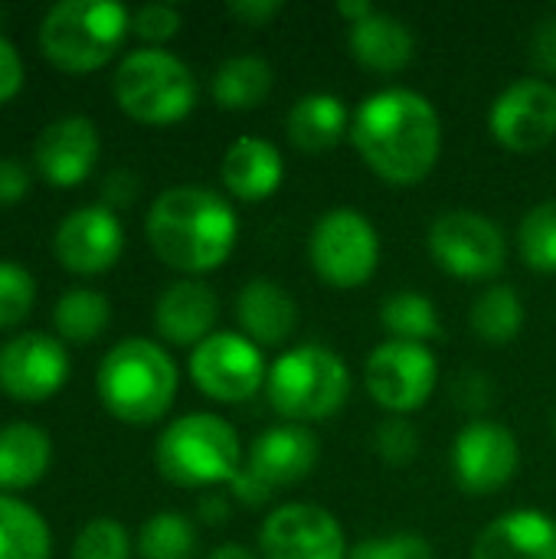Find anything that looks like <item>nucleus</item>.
Instances as JSON below:
<instances>
[{
  "label": "nucleus",
  "mask_w": 556,
  "mask_h": 559,
  "mask_svg": "<svg viewBox=\"0 0 556 559\" xmlns=\"http://www.w3.org/2000/svg\"><path fill=\"white\" fill-rule=\"evenodd\" d=\"M20 88H23V59L16 46L7 36H0V105L16 98Z\"/></svg>",
  "instance_id": "39"
},
{
  "label": "nucleus",
  "mask_w": 556,
  "mask_h": 559,
  "mask_svg": "<svg viewBox=\"0 0 556 559\" xmlns=\"http://www.w3.org/2000/svg\"><path fill=\"white\" fill-rule=\"evenodd\" d=\"M285 7L279 0H239V3H229V16L259 29V26H269Z\"/></svg>",
  "instance_id": "41"
},
{
  "label": "nucleus",
  "mask_w": 556,
  "mask_h": 559,
  "mask_svg": "<svg viewBox=\"0 0 556 559\" xmlns=\"http://www.w3.org/2000/svg\"><path fill=\"white\" fill-rule=\"evenodd\" d=\"M177 364L147 337H125L115 344L95 377L102 406L125 426H151L167 416L177 400Z\"/></svg>",
  "instance_id": "3"
},
{
  "label": "nucleus",
  "mask_w": 556,
  "mask_h": 559,
  "mask_svg": "<svg viewBox=\"0 0 556 559\" xmlns=\"http://www.w3.org/2000/svg\"><path fill=\"white\" fill-rule=\"evenodd\" d=\"M154 465L161 478L177 488L233 485L242 468V445L223 416L187 413L161 432L154 445Z\"/></svg>",
  "instance_id": "5"
},
{
  "label": "nucleus",
  "mask_w": 556,
  "mask_h": 559,
  "mask_svg": "<svg viewBox=\"0 0 556 559\" xmlns=\"http://www.w3.org/2000/svg\"><path fill=\"white\" fill-rule=\"evenodd\" d=\"M488 393H492V383L482 373H462L459 383H456V400L469 413H482L488 406V400H492Z\"/></svg>",
  "instance_id": "42"
},
{
  "label": "nucleus",
  "mask_w": 556,
  "mask_h": 559,
  "mask_svg": "<svg viewBox=\"0 0 556 559\" xmlns=\"http://www.w3.org/2000/svg\"><path fill=\"white\" fill-rule=\"evenodd\" d=\"M347 554L338 518L318 504H282L259 531L262 559H347Z\"/></svg>",
  "instance_id": "15"
},
{
  "label": "nucleus",
  "mask_w": 556,
  "mask_h": 559,
  "mask_svg": "<svg viewBox=\"0 0 556 559\" xmlns=\"http://www.w3.org/2000/svg\"><path fill=\"white\" fill-rule=\"evenodd\" d=\"M347 46H351V56L357 59V66H364L367 72H377V75H397L416 56L413 29L400 16L383 13V10H374L364 20L351 23Z\"/></svg>",
  "instance_id": "23"
},
{
  "label": "nucleus",
  "mask_w": 556,
  "mask_h": 559,
  "mask_svg": "<svg viewBox=\"0 0 556 559\" xmlns=\"http://www.w3.org/2000/svg\"><path fill=\"white\" fill-rule=\"evenodd\" d=\"M102 151V138L92 118L85 115H66L49 121L36 144H33V160L43 180L56 190H69L88 180L95 170Z\"/></svg>",
  "instance_id": "18"
},
{
  "label": "nucleus",
  "mask_w": 556,
  "mask_h": 559,
  "mask_svg": "<svg viewBox=\"0 0 556 559\" xmlns=\"http://www.w3.org/2000/svg\"><path fill=\"white\" fill-rule=\"evenodd\" d=\"M144 233L167 269L197 278L233 255L239 216L229 200L206 187H170L151 203Z\"/></svg>",
  "instance_id": "2"
},
{
  "label": "nucleus",
  "mask_w": 556,
  "mask_h": 559,
  "mask_svg": "<svg viewBox=\"0 0 556 559\" xmlns=\"http://www.w3.org/2000/svg\"><path fill=\"white\" fill-rule=\"evenodd\" d=\"M200 518H203V521H210V524H223V521L229 518V504H226V498H203V504H200Z\"/></svg>",
  "instance_id": "43"
},
{
  "label": "nucleus",
  "mask_w": 556,
  "mask_h": 559,
  "mask_svg": "<svg viewBox=\"0 0 556 559\" xmlns=\"http://www.w3.org/2000/svg\"><path fill=\"white\" fill-rule=\"evenodd\" d=\"M236 321L239 334H246L262 350L288 344L298 328V301L285 292V285L272 278H249L236 295Z\"/></svg>",
  "instance_id": "20"
},
{
  "label": "nucleus",
  "mask_w": 556,
  "mask_h": 559,
  "mask_svg": "<svg viewBox=\"0 0 556 559\" xmlns=\"http://www.w3.org/2000/svg\"><path fill=\"white\" fill-rule=\"evenodd\" d=\"M29 193V174L20 160L0 157V203H20Z\"/></svg>",
  "instance_id": "40"
},
{
  "label": "nucleus",
  "mask_w": 556,
  "mask_h": 559,
  "mask_svg": "<svg viewBox=\"0 0 556 559\" xmlns=\"http://www.w3.org/2000/svg\"><path fill=\"white\" fill-rule=\"evenodd\" d=\"M351 141L360 160L393 187L423 183L442 154L436 105L413 88H380L351 118Z\"/></svg>",
  "instance_id": "1"
},
{
  "label": "nucleus",
  "mask_w": 556,
  "mask_h": 559,
  "mask_svg": "<svg viewBox=\"0 0 556 559\" xmlns=\"http://www.w3.org/2000/svg\"><path fill=\"white\" fill-rule=\"evenodd\" d=\"M33 305H36L33 275L16 262L0 259V331H10L20 321H26Z\"/></svg>",
  "instance_id": "33"
},
{
  "label": "nucleus",
  "mask_w": 556,
  "mask_h": 559,
  "mask_svg": "<svg viewBox=\"0 0 556 559\" xmlns=\"http://www.w3.org/2000/svg\"><path fill=\"white\" fill-rule=\"evenodd\" d=\"M347 396L351 370L324 344H298L269 364L265 400L285 423H324L344 409Z\"/></svg>",
  "instance_id": "4"
},
{
  "label": "nucleus",
  "mask_w": 556,
  "mask_h": 559,
  "mask_svg": "<svg viewBox=\"0 0 556 559\" xmlns=\"http://www.w3.org/2000/svg\"><path fill=\"white\" fill-rule=\"evenodd\" d=\"M52 534L39 511L0 491V559H49Z\"/></svg>",
  "instance_id": "27"
},
{
  "label": "nucleus",
  "mask_w": 556,
  "mask_h": 559,
  "mask_svg": "<svg viewBox=\"0 0 556 559\" xmlns=\"http://www.w3.org/2000/svg\"><path fill=\"white\" fill-rule=\"evenodd\" d=\"M272 85H275V72L269 59L256 52H239L216 69L210 92L223 111H249L272 95Z\"/></svg>",
  "instance_id": "26"
},
{
  "label": "nucleus",
  "mask_w": 556,
  "mask_h": 559,
  "mask_svg": "<svg viewBox=\"0 0 556 559\" xmlns=\"http://www.w3.org/2000/svg\"><path fill=\"white\" fill-rule=\"evenodd\" d=\"M521 468V445L514 432L492 419H472L452 442V475L465 495L488 498L505 491Z\"/></svg>",
  "instance_id": "13"
},
{
  "label": "nucleus",
  "mask_w": 556,
  "mask_h": 559,
  "mask_svg": "<svg viewBox=\"0 0 556 559\" xmlns=\"http://www.w3.org/2000/svg\"><path fill=\"white\" fill-rule=\"evenodd\" d=\"M206 559H262V557H256L249 547H242V544H223V547H216L213 554Z\"/></svg>",
  "instance_id": "45"
},
{
  "label": "nucleus",
  "mask_w": 556,
  "mask_h": 559,
  "mask_svg": "<svg viewBox=\"0 0 556 559\" xmlns=\"http://www.w3.org/2000/svg\"><path fill=\"white\" fill-rule=\"evenodd\" d=\"M347 559H436L433 544L416 534H390V537H370L351 547Z\"/></svg>",
  "instance_id": "36"
},
{
  "label": "nucleus",
  "mask_w": 556,
  "mask_h": 559,
  "mask_svg": "<svg viewBox=\"0 0 556 559\" xmlns=\"http://www.w3.org/2000/svg\"><path fill=\"white\" fill-rule=\"evenodd\" d=\"M528 49H531V62L541 75H556V13H547L534 23Z\"/></svg>",
  "instance_id": "38"
},
{
  "label": "nucleus",
  "mask_w": 556,
  "mask_h": 559,
  "mask_svg": "<svg viewBox=\"0 0 556 559\" xmlns=\"http://www.w3.org/2000/svg\"><path fill=\"white\" fill-rule=\"evenodd\" d=\"M377 7L374 3H367V0H341L338 3V13L347 20V23H357V20H364L367 13H374Z\"/></svg>",
  "instance_id": "44"
},
{
  "label": "nucleus",
  "mask_w": 556,
  "mask_h": 559,
  "mask_svg": "<svg viewBox=\"0 0 556 559\" xmlns=\"http://www.w3.org/2000/svg\"><path fill=\"white\" fill-rule=\"evenodd\" d=\"M52 462L49 436L33 423H10L0 429V488L23 491L43 481Z\"/></svg>",
  "instance_id": "25"
},
{
  "label": "nucleus",
  "mask_w": 556,
  "mask_h": 559,
  "mask_svg": "<svg viewBox=\"0 0 556 559\" xmlns=\"http://www.w3.org/2000/svg\"><path fill=\"white\" fill-rule=\"evenodd\" d=\"M220 177H223V187L236 200L259 203V200H269L282 187L285 160L272 141L256 138V134H242L226 147L223 164H220Z\"/></svg>",
  "instance_id": "22"
},
{
  "label": "nucleus",
  "mask_w": 556,
  "mask_h": 559,
  "mask_svg": "<svg viewBox=\"0 0 556 559\" xmlns=\"http://www.w3.org/2000/svg\"><path fill=\"white\" fill-rule=\"evenodd\" d=\"M524 314L528 311L514 285H492L475 298L469 324L488 347H508L521 334Z\"/></svg>",
  "instance_id": "28"
},
{
  "label": "nucleus",
  "mask_w": 556,
  "mask_h": 559,
  "mask_svg": "<svg viewBox=\"0 0 556 559\" xmlns=\"http://www.w3.org/2000/svg\"><path fill=\"white\" fill-rule=\"evenodd\" d=\"M118 108L141 124H177L197 105V79L190 66L167 49H134L111 79Z\"/></svg>",
  "instance_id": "7"
},
{
  "label": "nucleus",
  "mask_w": 556,
  "mask_h": 559,
  "mask_svg": "<svg viewBox=\"0 0 556 559\" xmlns=\"http://www.w3.org/2000/svg\"><path fill=\"white\" fill-rule=\"evenodd\" d=\"M347 131H351V115L334 92L301 95L285 118V134L292 147L301 154H324L338 147Z\"/></svg>",
  "instance_id": "24"
},
{
  "label": "nucleus",
  "mask_w": 556,
  "mask_h": 559,
  "mask_svg": "<svg viewBox=\"0 0 556 559\" xmlns=\"http://www.w3.org/2000/svg\"><path fill=\"white\" fill-rule=\"evenodd\" d=\"M308 262L331 288H360L377 275L380 236L377 226L354 206L328 210L308 236Z\"/></svg>",
  "instance_id": "9"
},
{
  "label": "nucleus",
  "mask_w": 556,
  "mask_h": 559,
  "mask_svg": "<svg viewBox=\"0 0 556 559\" xmlns=\"http://www.w3.org/2000/svg\"><path fill=\"white\" fill-rule=\"evenodd\" d=\"M472 559H556V518L534 508L508 511L478 534Z\"/></svg>",
  "instance_id": "21"
},
{
  "label": "nucleus",
  "mask_w": 556,
  "mask_h": 559,
  "mask_svg": "<svg viewBox=\"0 0 556 559\" xmlns=\"http://www.w3.org/2000/svg\"><path fill=\"white\" fill-rule=\"evenodd\" d=\"M131 33L128 7L115 0H62L39 23V49L62 72H95Z\"/></svg>",
  "instance_id": "6"
},
{
  "label": "nucleus",
  "mask_w": 556,
  "mask_h": 559,
  "mask_svg": "<svg viewBox=\"0 0 556 559\" xmlns=\"http://www.w3.org/2000/svg\"><path fill=\"white\" fill-rule=\"evenodd\" d=\"M72 559H131V537L115 518H95L79 531Z\"/></svg>",
  "instance_id": "34"
},
{
  "label": "nucleus",
  "mask_w": 556,
  "mask_h": 559,
  "mask_svg": "<svg viewBox=\"0 0 556 559\" xmlns=\"http://www.w3.org/2000/svg\"><path fill=\"white\" fill-rule=\"evenodd\" d=\"M492 138L511 154L544 151L556 138V85L534 75L511 82L488 111Z\"/></svg>",
  "instance_id": "14"
},
{
  "label": "nucleus",
  "mask_w": 556,
  "mask_h": 559,
  "mask_svg": "<svg viewBox=\"0 0 556 559\" xmlns=\"http://www.w3.org/2000/svg\"><path fill=\"white\" fill-rule=\"evenodd\" d=\"M374 452L387 465H410L419 455V432L406 416H390L374 429Z\"/></svg>",
  "instance_id": "35"
},
{
  "label": "nucleus",
  "mask_w": 556,
  "mask_h": 559,
  "mask_svg": "<svg viewBox=\"0 0 556 559\" xmlns=\"http://www.w3.org/2000/svg\"><path fill=\"white\" fill-rule=\"evenodd\" d=\"M518 255L528 269L556 275V200H544L524 213L518 226Z\"/></svg>",
  "instance_id": "32"
},
{
  "label": "nucleus",
  "mask_w": 556,
  "mask_h": 559,
  "mask_svg": "<svg viewBox=\"0 0 556 559\" xmlns=\"http://www.w3.org/2000/svg\"><path fill=\"white\" fill-rule=\"evenodd\" d=\"M364 383L380 409L390 416H410L433 400L439 386V364L426 344L383 341L364 364Z\"/></svg>",
  "instance_id": "12"
},
{
  "label": "nucleus",
  "mask_w": 556,
  "mask_h": 559,
  "mask_svg": "<svg viewBox=\"0 0 556 559\" xmlns=\"http://www.w3.org/2000/svg\"><path fill=\"white\" fill-rule=\"evenodd\" d=\"M187 370L193 386L206 400L229 406L252 400L269 380L265 350L236 331H216L203 344H197L190 350Z\"/></svg>",
  "instance_id": "11"
},
{
  "label": "nucleus",
  "mask_w": 556,
  "mask_h": 559,
  "mask_svg": "<svg viewBox=\"0 0 556 559\" xmlns=\"http://www.w3.org/2000/svg\"><path fill=\"white\" fill-rule=\"evenodd\" d=\"M554 432H556V413H554Z\"/></svg>",
  "instance_id": "46"
},
{
  "label": "nucleus",
  "mask_w": 556,
  "mask_h": 559,
  "mask_svg": "<svg viewBox=\"0 0 556 559\" xmlns=\"http://www.w3.org/2000/svg\"><path fill=\"white\" fill-rule=\"evenodd\" d=\"M321 459V445L308 426L282 423L256 436L246 465L233 478L229 491L239 504L259 508L272 501L275 491L301 485Z\"/></svg>",
  "instance_id": "8"
},
{
  "label": "nucleus",
  "mask_w": 556,
  "mask_h": 559,
  "mask_svg": "<svg viewBox=\"0 0 556 559\" xmlns=\"http://www.w3.org/2000/svg\"><path fill=\"white\" fill-rule=\"evenodd\" d=\"M380 324L390 341L429 344L442 334L436 305L419 292H393L380 305Z\"/></svg>",
  "instance_id": "30"
},
{
  "label": "nucleus",
  "mask_w": 556,
  "mask_h": 559,
  "mask_svg": "<svg viewBox=\"0 0 556 559\" xmlns=\"http://www.w3.org/2000/svg\"><path fill=\"white\" fill-rule=\"evenodd\" d=\"M111 321V305L102 292L92 288H72L59 295L52 308V324L59 341L69 344H92Z\"/></svg>",
  "instance_id": "29"
},
{
  "label": "nucleus",
  "mask_w": 556,
  "mask_h": 559,
  "mask_svg": "<svg viewBox=\"0 0 556 559\" xmlns=\"http://www.w3.org/2000/svg\"><path fill=\"white\" fill-rule=\"evenodd\" d=\"M56 262L75 275H102L125 252V226L108 206H79L56 226Z\"/></svg>",
  "instance_id": "17"
},
{
  "label": "nucleus",
  "mask_w": 556,
  "mask_h": 559,
  "mask_svg": "<svg viewBox=\"0 0 556 559\" xmlns=\"http://www.w3.org/2000/svg\"><path fill=\"white\" fill-rule=\"evenodd\" d=\"M69 380V354L62 341L29 331L0 347V390L16 403L52 400Z\"/></svg>",
  "instance_id": "16"
},
{
  "label": "nucleus",
  "mask_w": 556,
  "mask_h": 559,
  "mask_svg": "<svg viewBox=\"0 0 556 559\" xmlns=\"http://www.w3.org/2000/svg\"><path fill=\"white\" fill-rule=\"evenodd\" d=\"M220 298L200 278H180L167 285L154 305V328L174 347H197L210 334H216Z\"/></svg>",
  "instance_id": "19"
},
{
  "label": "nucleus",
  "mask_w": 556,
  "mask_h": 559,
  "mask_svg": "<svg viewBox=\"0 0 556 559\" xmlns=\"http://www.w3.org/2000/svg\"><path fill=\"white\" fill-rule=\"evenodd\" d=\"M131 33L161 49V43L180 33V10L170 3H144L131 13Z\"/></svg>",
  "instance_id": "37"
},
{
  "label": "nucleus",
  "mask_w": 556,
  "mask_h": 559,
  "mask_svg": "<svg viewBox=\"0 0 556 559\" xmlns=\"http://www.w3.org/2000/svg\"><path fill=\"white\" fill-rule=\"evenodd\" d=\"M134 550L141 559H193L197 527L177 511H161L141 524Z\"/></svg>",
  "instance_id": "31"
},
{
  "label": "nucleus",
  "mask_w": 556,
  "mask_h": 559,
  "mask_svg": "<svg viewBox=\"0 0 556 559\" xmlns=\"http://www.w3.org/2000/svg\"><path fill=\"white\" fill-rule=\"evenodd\" d=\"M426 246L442 272L465 282L495 278L508 265V239L501 226L475 210H449L436 216Z\"/></svg>",
  "instance_id": "10"
}]
</instances>
